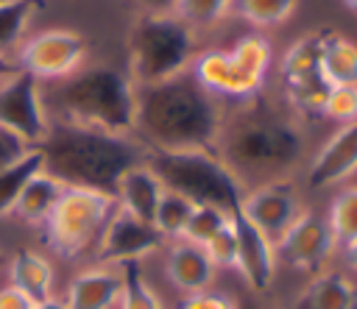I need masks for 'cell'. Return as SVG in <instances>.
Wrapping results in <instances>:
<instances>
[{"mask_svg":"<svg viewBox=\"0 0 357 309\" xmlns=\"http://www.w3.org/2000/svg\"><path fill=\"white\" fill-rule=\"evenodd\" d=\"M304 131L298 117L262 92L223 106V122L215 153L243 184H268L287 178L304 159Z\"/></svg>","mask_w":357,"mask_h":309,"instance_id":"cell-1","label":"cell"},{"mask_svg":"<svg viewBox=\"0 0 357 309\" xmlns=\"http://www.w3.org/2000/svg\"><path fill=\"white\" fill-rule=\"evenodd\" d=\"M223 103L190 72L153 86H137L134 136L145 150H215Z\"/></svg>","mask_w":357,"mask_h":309,"instance_id":"cell-2","label":"cell"},{"mask_svg":"<svg viewBox=\"0 0 357 309\" xmlns=\"http://www.w3.org/2000/svg\"><path fill=\"white\" fill-rule=\"evenodd\" d=\"M36 148L42 153L45 173L59 178L64 187H84L106 195H114L126 170L145 161V145L137 136L59 120H50V131Z\"/></svg>","mask_w":357,"mask_h":309,"instance_id":"cell-3","label":"cell"},{"mask_svg":"<svg viewBox=\"0 0 357 309\" xmlns=\"http://www.w3.org/2000/svg\"><path fill=\"white\" fill-rule=\"evenodd\" d=\"M47 114L56 111L59 122L100 128L109 134L134 136L137 120V84L126 70L95 64L78 67L42 95Z\"/></svg>","mask_w":357,"mask_h":309,"instance_id":"cell-4","label":"cell"},{"mask_svg":"<svg viewBox=\"0 0 357 309\" xmlns=\"http://www.w3.org/2000/svg\"><path fill=\"white\" fill-rule=\"evenodd\" d=\"M145 164L156 173L165 189L178 192L192 203L218 206L226 214H234L243 206L245 184L215 150H145Z\"/></svg>","mask_w":357,"mask_h":309,"instance_id":"cell-5","label":"cell"},{"mask_svg":"<svg viewBox=\"0 0 357 309\" xmlns=\"http://www.w3.org/2000/svg\"><path fill=\"white\" fill-rule=\"evenodd\" d=\"M195 31L176 14H139L128 31V75L137 86L165 84L190 72L198 56Z\"/></svg>","mask_w":357,"mask_h":309,"instance_id":"cell-6","label":"cell"},{"mask_svg":"<svg viewBox=\"0 0 357 309\" xmlns=\"http://www.w3.org/2000/svg\"><path fill=\"white\" fill-rule=\"evenodd\" d=\"M271 67V45L257 33L240 36L231 50H204L192 58L190 75L220 103H240L262 92Z\"/></svg>","mask_w":357,"mask_h":309,"instance_id":"cell-7","label":"cell"},{"mask_svg":"<svg viewBox=\"0 0 357 309\" xmlns=\"http://www.w3.org/2000/svg\"><path fill=\"white\" fill-rule=\"evenodd\" d=\"M114 209V195L84 187H67L42 225L45 239L61 259H81L95 251Z\"/></svg>","mask_w":357,"mask_h":309,"instance_id":"cell-8","label":"cell"},{"mask_svg":"<svg viewBox=\"0 0 357 309\" xmlns=\"http://www.w3.org/2000/svg\"><path fill=\"white\" fill-rule=\"evenodd\" d=\"M279 81L284 103L296 117H324V100L332 84L321 70V33L301 36L296 45H290L279 64Z\"/></svg>","mask_w":357,"mask_h":309,"instance_id":"cell-9","label":"cell"},{"mask_svg":"<svg viewBox=\"0 0 357 309\" xmlns=\"http://www.w3.org/2000/svg\"><path fill=\"white\" fill-rule=\"evenodd\" d=\"M86 56V42L75 31H42L20 45V70L36 81H61L73 75Z\"/></svg>","mask_w":357,"mask_h":309,"instance_id":"cell-10","label":"cell"},{"mask_svg":"<svg viewBox=\"0 0 357 309\" xmlns=\"http://www.w3.org/2000/svg\"><path fill=\"white\" fill-rule=\"evenodd\" d=\"M0 125L20 134L28 145H39L50 131V114L42 100L39 81L22 70L0 84Z\"/></svg>","mask_w":357,"mask_h":309,"instance_id":"cell-11","label":"cell"},{"mask_svg":"<svg viewBox=\"0 0 357 309\" xmlns=\"http://www.w3.org/2000/svg\"><path fill=\"white\" fill-rule=\"evenodd\" d=\"M273 248H276V259L296 267L298 273L315 276L329 264V259L340 245L324 214L301 212V217L273 242Z\"/></svg>","mask_w":357,"mask_h":309,"instance_id":"cell-12","label":"cell"},{"mask_svg":"<svg viewBox=\"0 0 357 309\" xmlns=\"http://www.w3.org/2000/svg\"><path fill=\"white\" fill-rule=\"evenodd\" d=\"M165 245V237L156 231L153 223H142L134 214H128L126 209H114L98 245H95V259L98 264H128V262H139L145 256H151L153 251H159Z\"/></svg>","mask_w":357,"mask_h":309,"instance_id":"cell-13","label":"cell"},{"mask_svg":"<svg viewBox=\"0 0 357 309\" xmlns=\"http://www.w3.org/2000/svg\"><path fill=\"white\" fill-rule=\"evenodd\" d=\"M240 212L271 242H276L301 217L304 206H301V198H298L293 181L290 178H279V181H268V184H257V187L245 189Z\"/></svg>","mask_w":357,"mask_h":309,"instance_id":"cell-14","label":"cell"},{"mask_svg":"<svg viewBox=\"0 0 357 309\" xmlns=\"http://www.w3.org/2000/svg\"><path fill=\"white\" fill-rule=\"evenodd\" d=\"M231 228H234V239H237V256H234V267L240 270V276L245 278V284L251 290H268L273 284L276 276V248L273 242L237 209L231 214Z\"/></svg>","mask_w":357,"mask_h":309,"instance_id":"cell-15","label":"cell"},{"mask_svg":"<svg viewBox=\"0 0 357 309\" xmlns=\"http://www.w3.org/2000/svg\"><path fill=\"white\" fill-rule=\"evenodd\" d=\"M357 173V120L340 125L324 148L312 156L310 170H307V184L310 189H329L335 184H343Z\"/></svg>","mask_w":357,"mask_h":309,"instance_id":"cell-16","label":"cell"},{"mask_svg":"<svg viewBox=\"0 0 357 309\" xmlns=\"http://www.w3.org/2000/svg\"><path fill=\"white\" fill-rule=\"evenodd\" d=\"M215 273H218V267L209 262V256L201 245H195L184 237L170 242L167 256H165V276L176 290H181L187 295L209 290V284L215 281Z\"/></svg>","mask_w":357,"mask_h":309,"instance_id":"cell-17","label":"cell"},{"mask_svg":"<svg viewBox=\"0 0 357 309\" xmlns=\"http://www.w3.org/2000/svg\"><path fill=\"white\" fill-rule=\"evenodd\" d=\"M123 290V273L112 264L86 267L67 284V309H114Z\"/></svg>","mask_w":357,"mask_h":309,"instance_id":"cell-18","label":"cell"},{"mask_svg":"<svg viewBox=\"0 0 357 309\" xmlns=\"http://www.w3.org/2000/svg\"><path fill=\"white\" fill-rule=\"evenodd\" d=\"M162 195H165V187L145 161L126 170L117 181V189H114L117 206L126 209L128 214H134L142 223H153V214H156V206H159Z\"/></svg>","mask_w":357,"mask_h":309,"instance_id":"cell-19","label":"cell"},{"mask_svg":"<svg viewBox=\"0 0 357 309\" xmlns=\"http://www.w3.org/2000/svg\"><path fill=\"white\" fill-rule=\"evenodd\" d=\"M287 309H357V287L337 270L315 273Z\"/></svg>","mask_w":357,"mask_h":309,"instance_id":"cell-20","label":"cell"},{"mask_svg":"<svg viewBox=\"0 0 357 309\" xmlns=\"http://www.w3.org/2000/svg\"><path fill=\"white\" fill-rule=\"evenodd\" d=\"M6 273H8V284L17 287L22 295H28L33 303L53 295V264L31 248H20L8 259Z\"/></svg>","mask_w":357,"mask_h":309,"instance_id":"cell-21","label":"cell"},{"mask_svg":"<svg viewBox=\"0 0 357 309\" xmlns=\"http://www.w3.org/2000/svg\"><path fill=\"white\" fill-rule=\"evenodd\" d=\"M67 187L59 181V178H53L50 173H36L28 184H25V189L20 192V198H17V203H14V209H11V214L17 217V220H22L25 225H45V220L50 217V212L56 209V203H59V198H61V192H64Z\"/></svg>","mask_w":357,"mask_h":309,"instance_id":"cell-22","label":"cell"},{"mask_svg":"<svg viewBox=\"0 0 357 309\" xmlns=\"http://www.w3.org/2000/svg\"><path fill=\"white\" fill-rule=\"evenodd\" d=\"M321 70L332 86L357 84V45L340 33L321 31Z\"/></svg>","mask_w":357,"mask_h":309,"instance_id":"cell-23","label":"cell"},{"mask_svg":"<svg viewBox=\"0 0 357 309\" xmlns=\"http://www.w3.org/2000/svg\"><path fill=\"white\" fill-rule=\"evenodd\" d=\"M42 170H45V161H42L39 148H31L22 159H17L6 170H0V217L11 214V209L20 198V192L25 189V184Z\"/></svg>","mask_w":357,"mask_h":309,"instance_id":"cell-24","label":"cell"},{"mask_svg":"<svg viewBox=\"0 0 357 309\" xmlns=\"http://www.w3.org/2000/svg\"><path fill=\"white\" fill-rule=\"evenodd\" d=\"M42 0H3L0 3V56H8L25 42V31Z\"/></svg>","mask_w":357,"mask_h":309,"instance_id":"cell-25","label":"cell"},{"mask_svg":"<svg viewBox=\"0 0 357 309\" xmlns=\"http://www.w3.org/2000/svg\"><path fill=\"white\" fill-rule=\"evenodd\" d=\"M120 273H123V290H120L117 309H165L162 298L148 284L139 262L120 264Z\"/></svg>","mask_w":357,"mask_h":309,"instance_id":"cell-26","label":"cell"},{"mask_svg":"<svg viewBox=\"0 0 357 309\" xmlns=\"http://www.w3.org/2000/svg\"><path fill=\"white\" fill-rule=\"evenodd\" d=\"M192 209H195L192 200H187V198L178 195V192L165 189V195H162V200H159V206H156V214H153L156 231H159L165 239H178V237H184V228H187V223H190Z\"/></svg>","mask_w":357,"mask_h":309,"instance_id":"cell-27","label":"cell"},{"mask_svg":"<svg viewBox=\"0 0 357 309\" xmlns=\"http://www.w3.org/2000/svg\"><path fill=\"white\" fill-rule=\"evenodd\" d=\"M326 220H329V228L337 245L357 239V187H343L335 192Z\"/></svg>","mask_w":357,"mask_h":309,"instance_id":"cell-28","label":"cell"},{"mask_svg":"<svg viewBox=\"0 0 357 309\" xmlns=\"http://www.w3.org/2000/svg\"><path fill=\"white\" fill-rule=\"evenodd\" d=\"M231 8V0H176V17L184 19L195 33L204 28L218 25L226 11Z\"/></svg>","mask_w":357,"mask_h":309,"instance_id":"cell-29","label":"cell"},{"mask_svg":"<svg viewBox=\"0 0 357 309\" xmlns=\"http://www.w3.org/2000/svg\"><path fill=\"white\" fill-rule=\"evenodd\" d=\"M296 3L298 0H231V8L254 25H279L293 14Z\"/></svg>","mask_w":357,"mask_h":309,"instance_id":"cell-30","label":"cell"},{"mask_svg":"<svg viewBox=\"0 0 357 309\" xmlns=\"http://www.w3.org/2000/svg\"><path fill=\"white\" fill-rule=\"evenodd\" d=\"M231 214H226L223 209L218 206H206V203H195L192 214H190V223L184 228V239L195 242V245H206L223 225H229Z\"/></svg>","mask_w":357,"mask_h":309,"instance_id":"cell-31","label":"cell"},{"mask_svg":"<svg viewBox=\"0 0 357 309\" xmlns=\"http://www.w3.org/2000/svg\"><path fill=\"white\" fill-rule=\"evenodd\" d=\"M324 117L346 125L357 120V84H335L324 100Z\"/></svg>","mask_w":357,"mask_h":309,"instance_id":"cell-32","label":"cell"},{"mask_svg":"<svg viewBox=\"0 0 357 309\" xmlns=\"http://www.w3.org/2000/svg\"><path fill=\"white\" fill-rule=\"evenodd\" d=\"M209 256V262L215 267H234V256H237V239H234V228H231V220L229 225H223L206 245H201Z\"/></svg>","mask_w":357,"mask_h":309,"instance_id":"cell-33","label":"cell"},{"mask_svg":"<svg viewBox=\"0 0 357 309\" xmlns=\"http://www.w3.org/2000/svg\"><path fill=\"white\" fill-rule=\"evenodd\" d=\"M234 298L223 295V292H209V290H201V292H190L176 309H234Z\"/></svg>","mask_w":357,"mask_h":309,"instance_id":"cell-34","label":"cell"},{"mask_svg":"<svg viewBox=\"0 0 357 309\" xmlns=\"http://www.w3.org/2000/svg\"><path fill=\"white\" fill-rule=\"evenodd\" d=\"M31 148L33 145H28L20 134H14V131H8V128L0 125V170H6L8 164H14L17 159H22Z\"/></svg>","mask_w":357,"mask_h":309,"instance_id":"cell-35","label":"cell"},{"mask_svg":"<svg viewBox=\"0 0 357 309\" xmlns=\"http://www.w3.org/2000/svg\"><path fill=\"white\" fill-rule=\"evenodd\" d=\"M0 309H33V301L28 295H22L17 287L6 284V287H0Z\"/></svg>","mask_w":357,"mask_h":309,"instance_id":"cell-36","label":"cell"},{"mask_svg":"<svg viewBox=\"0 0 357 309\" xmlns=\"http://www.w3.org/2000/svg\"><path fill=\"white\" fill-rule=\"evenodd\" d=\"M142 14H173L176 0H134Z\"/></svg>","mask_w":357,"mask_h":309,"instance_id":"cell-37","label":"cell"},{"mask_svg":"<svg viewBox=\"0 0 357 309\" xmlns=\"http://www.w3.org/2000/svg\"><path fill=\"white\" fill-rule=\"evenodd\" d=\"M343 248V259H346V264L357 273V239H351V242H346V245H340Z\"/></svg>","mask_w":357,"mask_h":309,"instance_id":"cell-38","label":"cell"},{"mask_svg":"<svg viewBox=\"0 0 357 309\" xmlns=\"http://www.w3.org/2000/svg\"><path fill=\"white\" fill-rule=\"evenodd\" d=\"M17 70H20V67H17V64H14L8 56H0V84H3L6 78H11Z\"/></svg>","mask_w":357,"mask_h":309,"instance_id":"cell-39","label":"cell"},{"mask_svg":"<svg viewBox=\"0 0 357 309\" xmlns=\"http://www.w3.org/2000/svg\"><path fill=\"white\" fill-rule=\"evenodd\" d=\"M33 309H67V303L61 301V298H45V301H39V303H33Z\"/></svg>","mask_w":357,"mask_h":309,"instance_id":"cell-40","label":"cell"},{"mask_svg":"<svg viewBox=\"0 0 357 309\" xmlns=\"http://www.w3.org/2000/svg\"><path fill=\"white\" fill-rule=\"evenodd\" d=\"M234 309H262L259 303H251V301H240V303H234Z\"/></svg>","mask_w":357,"mask_h":309,"instance_id":"cell-41","label":"cell"},{"mask_svg":"<svg viewBox=\"0 0 357 309\" xmlns=\"http://www.w3.org/2000/svg\"><path fill=\"white\" fill-rule=\"evenodd\" d=\"M343 3H346V8H349V11H354V14H357V0H343Z\"/></svg>","mask_w":357,"mask_h":309,"instance_id":"cell-42","label":"cell"},{"mask_svg":"<svg viewBox=\"0 0 357 309\" xmlns=\"http://www.w3.org/2000/svg\"><path fill=\"white\" fill-rule=\"evenodd\" d=\"M0 267H3V253H0Z\"/></svg>","mask_w":357,"mask_h":309,"instance_id":"cell-43","label":"cell"},{"mask_svg":"<svg viewBox=\"0 0 357 309\" xmlns=\"http://www.w3.org/2000/svg\"><path fill=\"white\" fill-rule=\"evenodd\" d=\"M0 3H3V0H0Z\"/></svg>","mask_w":357,"mask_h":309,"instance_id":"cell-44","label":"cell"}]
</instances>
